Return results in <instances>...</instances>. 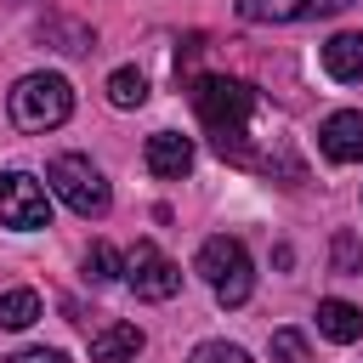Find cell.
<instances>
[{
    "label": "cell",
    "mask_w": 363,
    "mask_h": 363,
    "mask_svg": "<svg viewBox=\"0 0 363 363\" xmlns=\"http://www.w3.org/2000/svg\"><path fill=\"white\" fill-rule=\"evenodd\" d=\"M357 0H238L244 23H301V17H335Z\"/></svg>",
    "instance_id": "ba28073f"
},
{
    "label": "cell",
    "mask_w": 363,
    "mask_h": 363,
    "mask_svg": "<svg viewBox=\"0 0 363 363\" xmlns=\"http://www.w3.org/2000/svg\"><path fill=\"white\" fill-rule=\"evenodd\" d=\"M187 363H250V352L233 346V340H204V346H193Z\"/></svg>",
    "instance_id": "d6986e66"
},
{
    "label": "cell",
    "mask_w": 363,
    "mask_h": 363,
    "mask_svg": "<svg viewBox=\"0 0 363 363\" xmlns=\"http://www.w3.org/2000/svg\"><path fill=\"white\" fill-rule=\"evenodd\" d=\"M323 74H329V79H340V85L363 79V34H357V28H346V34H329V40H323Z\"/></svg>",
    "instance_id": "8fae6325"
},
{
    "label": "cell",
    "mask_w": 363,
    "mask_h": 363,
    "mask_svg": "<svg viewBox=\"0 0 363 363\" xmlns=\"http://www.w3.org/2000/svg\"><path fill=\"white\" fill-rule=\"evenodd\" d=\"M45 187L74 210V216H108V204H113V193H108V176L85 159V153H57L51 164H45Z\"/></svg>",
    "instance_id": "277c9868"
},
{
    "label": "cell",
    "mask_w": 363,
    "mask_h": 363,
    "mask_svg": "<svg viewBox=\"0 0 363 363\" xmlns=\"http://www.w3.org/2000/svg\"><path fill=\"white\" fill-rule=\"evenodd\" d=\"M0 221L11 233L51 227V193H45V182H34L28 170H6L0 176Z\"/></svg>",
    "instance_id": "5b68a950"
},
{
    "label": "cell",
    "mask_w": 363,
    "mask_h": 363,
    "mask_svg": "<svg viewBox=\"0 0 363 363\" xmlns=\"http://www.w3.org/2000/svg\"><path fill=\"white\" fill-rule=\"evenodd\" d=\"M142 346H147V335L136 323H108L91 335V363H136Z\"/></svg>",
    "instance_id": "30bf717a"
},
{
    "label": "cell",
    "mask_w": 363,
    "mask_h": 363,
    "mask_svg": "<svg viewBox=\"0 0 363 363\" xmlns=\"http://www.w3.org/2000/svg\"><path fill=\"white\" fill-rule=\"evenodd\" d=\"M318 335L335 340V346L363 340V306H352V301H318Z\"/></svg>",
    "instance_id": "7c38bea8"
},
{
    "label": "cell",
    "mask_w": 363,
    "mask_h": 363,
    "mask_svg": "<svg viewBox=\"0 0 363 363\" xmlns=\"http://www.w3.org/2000/svg\"><path fill=\"white\" fill-rule=\"evenodd\" d=\"M318 147H323L329 164H357L363 159V113L357 108H335L318 125Z\"/></svg>",
    "instance_id": "52a82bcc"
},
{
    "label": "cell",
    "mask_w": 363,
    "mask_h": 363,
    "mask_svg": "<svg viewBox=\"0 0 363 363\" xmlns=\"http://www.w3.org/2000/svg\"><path fill=\"white\" fill-rule=\"evenodd\" d=\"M125 284L136 289V301H170L176 289H182V267L159 250V244H136L130 255H125Z\"/></svg>",
    "instance_id": "8992f818"
},
{
    "label": "cell",
    "mask_w": 363,
    "mask_h": 363,
    "mask_svg": "<svg viewBox=\"0 0 363 363\" xmlns=\"http://www.w3.org/2000/svg\"><path fill=\"white\" fill-rule=\"evenodd\" d=\"M142 159H147V170H153V176L182 182V176L193 170V142H187V136H176V130H153V136H147V147H142Z\"/></svg>",
    "instance_id": "9c48e42d"
},
{
    "label": "cell",
    "mask_w": 363,
    "mask_h": 363,
    "mask_svg": "<svg viewBox=\"0 0 363 363\" xmlns=\"http://www.w3.org/2000/svg\"><path fill=\"white\" fill-rule=\"evenodd\" d=\"M329 261H335V272H346V278H352V272H363V244H357V233H346V227H340V233H335V244H329Z\"/></svg>",
    "instance_id": "e0dca14e"
},
{
    "label": "cell",
    "mask_w": 363,
    "mask_h": 363,
    "mask_svg": "<svg viewBox=\"0 0 363 363\" xmlns=\"http://www.w3.org/2000/svg\"><path fill=\"white\" fill-rule=\"evenodd\" d=\"M40 34L62 40L57 51H91V45H96V34H91V28H79V23H62V17H45V23H40Z\"/></svg>",
    "instance_id": "2e32d148"
},
{
    "label": "cell",
    "mask_w": 363,
    "mask_h": 363,
    "mask_svg": "<svg viewBox=\"0 0 363 363\" xmlns=\"http://www.w3.org/2000/svg\"><path fill=\"white\" fill-rule=\"evenodd\" d=\"M193 267H199V278L210 284V295H216L221 306H244V301H250V289H255V267H250V250H244L238 238H227V233L204 238Z\"/></svg>",
    "instance_id": "7a4b0ae2"
},
{
    "label": "cell",
    "mask_w": 363,
    "mask_h": 363,
    "mask_svg": "<svg viewBox=\"0 0 363 363\" xmlns=\"http://www.w3.org/2000/svg\"><path fill=\"white\" fill-rule=\"evenodd\" d=\"M193 108H199V125L210 130L216 153L233 159V164H255V136H250V119H255V85L244 79H227V74H199L193 79Z\"/></svg>",
    "instance_id": "6da1fadb"
},
{
    "label": "cell",
    "mask_w": 363,
    "mask_h": 363,
    "mask_svg": "<svg viewBox=\"0 0 363 363\" xmlns=\"http://www.w3.org/2000/svg\"><path fill=\"white\" fill-rule=\"evenodd\" d=\"M85 278H91V284H113V278H125V255H119L113 244H91V250H85Z\"/></svg>",
    "instance_id": "9a60e30c"
},
{
    "label": "cell",
    "mask_w": 363,
    "mask_h": 363,
    "mask_svg": "<svg viewBox=\"0 0 363 363\" xmlns=\"http://www.w3.org/2000/svg\"><path fill=\"white\" fill-rule=\"evenodd\" d=\"M272 357H278V363H312L306 335H301V329H278V335H272Z\"/></svg>",
    "instance_id": "ac0fdd59"
},
{
    "label": "cell",
    "mask_w": 363,
    "mask_h": 363,
    "mask_svg": "<svg viewBox=\"0 0 363 363\" xmlns=\"http://www.w3.org/2000/svg\"><path fill=\"white\" fill-rule=\"evenodd\" d=\"M74 113V85L62 74H23L11 85V125L17 130H57Z\"/></svg>",
    "instance_id": "3957f363"
},
{
    "label": "cell",
    "mask_w": 363,
    "mask_h": 363,
    "mask_svg": "<svg viewBox=\"0 0 363 363\" xmlns=\"http://www.w3.org/2000/svg\"><path fill=\"white\" fill-rule=\"evenodd\" d=\"M11 363H68V352H57V346H28V352H17Z\"/></svg>",
    "instance_id": "ffe728a7"
},
{
    "label": "cell",
    "mask_w": 363,
    "mask_h": 363,
    "mask_svg": "<svg viewBox=\"0 0 363 363\" xmlns=\"http://www.w3.org/2000/svg\"><path fill=\"white\" fill-rule=\"evenodd\" d=\"M108 102H113V108H142V102H147L142 68H113V74H108Z\"/></svg>",
    "instance_id": "4fadbf2b"
},
{
    "label": "cell",
    "mask_w": 363,
    "mask_h": 363,
    "mask_svg": "<svg viewBox=\"0 0 363 363\" xmlns=\"http://www.w3.org/2000/svg\"><path fill=\"white\" fill-rule=\"evenodd\" d=\"M40 318V295L34 289H6L0 295V329H28Z\"/></svg>",
    "instance_id": "5bb4252c"
}]
</instances>
